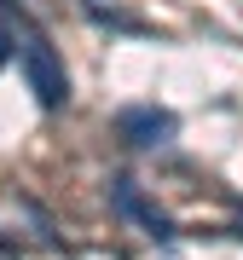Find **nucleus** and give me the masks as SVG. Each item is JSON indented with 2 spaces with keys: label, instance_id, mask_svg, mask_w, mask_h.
<instances>
[{
  "label": "nucleus",
  "instance_id": "obj_1",
  "mask_svg": "<svg viewBox=\"0 0 243 260\" xmlns=\"http://www.w3.org/2000/svg\"><path fill=\"white\" fill-rule=\"evenodd\" d=\"M23 75H29V93L41 99V110H64L70 104V75H64V64H58L47 35L23 41Z\"/></svg>",
  "mask_w": 243,
  "mask_h": 260
},
{
  "label": "nucleus",
  "instance_id": "obj_3",
  "mask_svg": "<svg viewBox=\"0 0 243 260\" xmlns=\"http://www.w3.org/2000/svg\"><path fill=\"white\" fill-rule=\"evenodd\" d=\"M110 208L122 214V220H133V225H145L157 243H168L174 237V225H168V214H162L157 203H145V191L133 185V179H110Z\"/></svg>",
  "mask_w": 243,
  "mask_h": 260
},
{
  "label": "nucleus",
  "instance_id": "obj_4",
  "mask_svg": "<svg viewBox=\"0 0 243 260\" xmlns=\"http://www.w3.org/2000/svg\"><path fill=\"white\" fill-rule=\"evenodd\" d=\"M6 58H12V41H6V29H0V64H6Z\"/></svg>",
  "mask_w": 243,
  "mask_h": 260
},
{
  "label": "nucleus",
  "instance_id": "obj_2",
  "mask_svg": "<svg viewBox=\"0 0 243 260\" xmlns=\"http://www.w3.org/2000/svg\"><path fill=\"white\" fill-rule=\"evenodd\" d=\"M116 133H122V145H133V150H162L174 139V116L157 110V104H128V110L116 116Z\"/></svg>",
  "mask_w": 243,
  "mask_h": 260
}]
</instances>
